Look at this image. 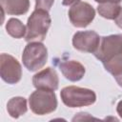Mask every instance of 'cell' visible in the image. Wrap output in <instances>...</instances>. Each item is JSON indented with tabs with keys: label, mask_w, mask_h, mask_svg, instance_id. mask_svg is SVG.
Returning a JSON list of instances; mask_svg holds the SVG:
<instances>
[{
	"label": "cell",
	"mask_w": 122,
	"mask_h": 122,
	"mask_svg": "<svg viewBox=\"0 0 122 122\" xmlns=\"http://www.w3.org/2000/svg\"><path fill=\"white\" fill-rule=\"evenodd\" d=\"M59 70L66 79L71 82L79 81L85 75V67L78 61L75 60H65L59 64Z\"/></svg>",
	"instance_id": "10"
},
{
	"label": "cell",
	"mask_w": 122,
	"mask_h": 122,
	"mask_svg": "<svg viewBox=\"0 0 122 122\" xmlns=\"http://www.w3.org/2000/svg\"><path fill=\"white\" fill-rule=\"evenodd\" d=\"M7 111L12 118H18L21 115H24L28 111L27 99L22 96L10 98L7 103Z\"/></svg>",
	"instance_id": "12"
},
{
	"label": "cell",
	"mask_w": 122,
	"mask_h": 122,
	"mask_svg": "<svg viewBox=\"0 0 122 122\" xmlns=\"http://www.w3.org/2000/svg\"><path fill=\"white\" fill-rule=\"evenodd\" d=\"M119 53H122V34H111L101 37L99 46L93 54L104 63Z\"/></svg>",
	"instance_id": "5"
},
{
	"label": "cell",
	"mask_w": 122,
	"mask_h": 122,
	"mask_svg": "<svg viewBox=\"0 0 122 122\" xmlns=\"http://www.w3.org/2000/svg\"><path fill=\"white\" fill-rule=\"evenodd\" d=\"M7 32L13 38L19 39L26 36L27 27L17 18H10L6 24Z\"/></svg>",
	"instance_id": "13"
},
{
	"label": "cell",
	"mask_w": 122,
	"mask_h": 122,
	"mask_svg": "<svg viewBox=\"0 0 122 122\" xmlns=\"http://www.w3.org/2000/svg\"><path fill=\"white\" fill-rule=\"evenodd\" d=\"M80 2V0H62L63 6H73L74 4Z\"/></svg>",
	"instance_id": "18"
},
{
	"label": "cell",
	"mask_w": 122,
	"mask_h": 122,
	"mask_svg": "<svg viewBox=\"0 0 122 122\" xmlns=\"http://www.w3.org/2000/svg\"><path fill=\"white\" fill-rule=\"evenodd\" d=\"M54 0H35V9H42L50 10L53 5Z\"/></svg>",
	"instance_id": "16"
},
{
	"label": "cell",
	"mask_w": 122,
	"mask_h": 122,
	"mask_svg": "<svg viewBox=\"0 0 122 122\" xmlns=\"http://www.w3.org/2000/svg\"><path fill=\"white\" fill-rule=\"evenodd\" d=\"M32 84L36 89L56 91L59 85L58 74L54 69L46 68L32 76Z\"/></svg>",
	"instance_id": "9"
},
{
	"label": "cell",
	"mask_w": 122,
	"mask_h": 122,
	"mask_svg": "<svg viewBox=\"0 0 122 122\" xmlns=\"http://www.w3.org/2000/svg\"><path fill=\"white\" fill-rule=\"evenodd\" d=\"M101 37L94 30L77 31L72 37V46L77 51L94 53L97 50Z\"/></svg>",
	"instance_id": "8"
},
{
	"label": "cell",
	"mask_w": 122,
	"mask_h": 122,
	"mask_svg": "<svg viewBox=\"0 0 122 122\" xmlns=\"http://www.w3.org/2000/svg\"><path fill=\"white\" fill-rule=\"evenodd\" d=\"M31 112L37 115H45L54 112L57 108V99L54 91L36 89L29 97Z\"/></svg>",
	"instance_id": "4"
},
{
	"label": "cell",
	"mask_w": 122,
	"mask_h": 122,
	"mask_svg": "<svg viewBox=\"0 0 122 122\" xmlns=\"http://www.w3.org/2000/svg\"><path fill=\"white\" fill-rule=\"evenodd\" d=\"M23 65L30 71H36L42 69L48 61V50L39 41L29 42L22 53Z\"/></svg>",
	"instance_id": "3"
},
{
	"label": "cell",
	"mask_w": 122,
	"mask_h": 122,
	"mask_svg": "<svg viewBox=\"0 0 122 122\" xmlns=\"http://www.w3.org/2000/svg\"><path fill=\"white\" fill-rule=\"evenodd\" d=\"M114 78H115V80H116L117 84L122 88V73H120V74H118V75L114 76Z\"/></svg>",
	"instance_id": "21"
},
{
	"label": "cell",
	"mask_w": 122,
	"mask_h": 122,
	"mask_svg": "<svg viewBox=\"0 0 122 122\" xmlns=\"http://www.w3.org/2000/svg\"><path fill=\"white\" fill-rule=\"evenodd\" d=\"M116 112L118 113V115L122 118V100H120L116 106Z\"/></svg>",
	"instance_id": "20"
},
{
	"label": "cell",
	"mask_w": 122,
	"mask_h": 122,
	"mask_svg": "<svg viewBox=\"0 0 122 122\" xmlns=\"http://www.w3.org/2000/svg\"><path fill=\"white\" fill-rule=\"evenodd\" d=\"M121 6L115 3H101L97 6V11L100 16L106 19L114 20L121 10Z\"/></svg>",
	"instance_id": "14"
},
{
	"label": "cell",
	"mask_w": 122,
	"mask_h": 122,
	"mask_svg": "<svg viewBox=\"0 0 122 122\" xmlns=\"http://www.w3.org/2000/svg\"><path fill=\"white\" fill-rule=\"evenodd\" d=\"M51 19L48 10L35 9L28 18L25 40L27 42H42L47 35V32L51 27Z\"/></svg>",
	"instance_id": "1"
},
{
	"label": "cell",
	"mask_w": 122,
	"mask_h": 122,
	"mask_svg": "<svg viewBox=\"0 0 122 122\" xmlns=\"http://www.w3.org/2000/svg\"><path fill=\"white\" fill-rule=\"evenodd\" d=\"M68 14L71 23L74 27L86 28L94 19L95 10L89 3L80 1L70 8Z\"/></svg>",
	"instance_id": "6"
},
{
	"label": "cell",
	"mask_w": 122,
	"mask_h": 122,
	"mask_svg": "<svg viewBox=\"0 0 122 122\" xmlns=\"http://www.w3.org/2000/svg\"><path fill=\"white\" fill-rule=\"evenodd\" d=\"M4 13L10 15H23L30 9V0H0Z\"/></svg>",
	"instance_id": "11"
},
{
	"label": "cell",
	"mask_w": 122,
	"mask_h": 122,
	"mask_svg": "<svg viewBox=\"0 0 122 122\" xmlns=\"http://www.w3.org/2000/svg\"><path fill=\"white\" fill-rule=\"evenodd\" d=\"M62 102L69 108H80L92 105L96 101L95 92L87 88L77 86L65 87L60 92Z\"/></svg>",
	"instance_id": "2"
},
{
	"label": "cell",
	"mask_w": 122,
	"mask_h": 122,
	"mask_svg": "<svg viewBox=\"0 0 122 122\" xmlns=\"http://www.w3.org/2000/svg\"><path fill=\"white\" fill-rule=\"evenodd\" d=\"M0 76L8 84H16L21 80L22 67L15 57L8 53H1Z\"/></svg>",
	"instance_id": "7"
},
{
	"label": "cell",
	"mask_w": 122,
	"mask_h": 122,
	"mask_svg": "<svg viewBox=\"0 0 122 122\" xmlns=\"http://www.w3.org/2000/svg\"><path fill=\"white\" fill-rule=\"evenodd\" d=\"M95 2L101 4V3H115V4H119L122 0H94Z\"/></svg>",
	"instance_id": "19"
},
{
	"label": "cell",
	"mask_w": 122,
	"mask_h": 122,
	"mask_svg": "<svg viewBox=\"0 0 122 122\" xmlns=\"http://www.w3.org/2000/svg\"><path fill=\"white\" fill-rule=\"evenodd\" d=\"M107 71L114 76L122 73V53H119L103 63Z\"/></svg>",
	"instance_id": "15"
},
{
	"label": "cell",
	"mask_w": 122,
	"mask_h": 122,
	"mask_svg": "<svg viewBox=\"0 0 122 122\" xmlns=\"http://www.w3.org/2000/svg\"><path fill=\"white\" fill-rule=\"evenodd\" d=\"M114 22H115V24H116L120 29H122V8H121L119 13L117 14V16L114 18Z\"/></svg>",
	"instance_id": "17"
}]
</instances>
